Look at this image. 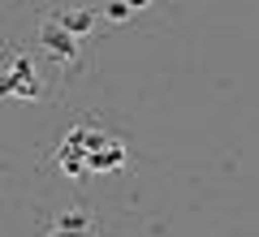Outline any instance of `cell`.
Returning <instances> with one entry per match:
<instances>
[{
  "label": "cell",
  "mask_w": 259,
  "mask_h": 237,
  "mask_svg": "<svg viewBox=\"0 0 259 237\" xmlns=\"http://www.w3.org/2000/svg\"><path fill=\"white\" fill-rule=\"evenodd\" d=\"M95 143H100V134H91V129H69V138H65L61 151H56L61 173H69V177L91 173V147Z\"/></svg>",
  "instance_id": "1"
},
{
  "label": "cell",
  "mask_w": 259,
  "mask_h": 237,
  "mask_svg": "<svg viewBox=\"0 0 259 237\" xmlns=\"http://www.w3.org/2000/svg\"><path fill=\"white\" fill-rule=\"evenodd\" d=\"M0 91L13 95V100H35L39 95V73H35V65H30V56H13L9 61V73H5Z\"/></svg>",
  "instance_id": "2"
},
{
  "label": "cell",
  "mask_w": 259,
  "mask_h": 237,
  "mask_svg": "<svg viewBox=\"0 0 259 237\" xmlns=\"http://www.w3.org/2000/svg\"><path fill=\"white\" fill-rule=\"evenodd\" d=\"M39 43H44L56 61H65V65L78 61V35H74V30H65L61 22H44V26H39Z\"/></svg>",
  "instance_id": "3"
},
{
  "label": "cell",
  "mask_w": 259,
  "mask_h": 237,
  "mask_svg": "<svg viewBox=\"0 0 259 237\" xmlns=\"http://www.w3.org/2000/svg\"><path fill=\"white\" fill-rule=\"evenodd\" d=\"M125 164V147L117 143V138L100 134V143L91 147V173H112V168Z\"/></svg>",
  "instance_id": "4"
},
{
  "label": "cell",
  "mask_w": 259,
  "mask_h": 237,
  "mask_svg": "<svg viewBox=\"0 0 259 237\" xmlns=\"http://www.w3.org/2000/svg\"><path fill=\"white\" fill-rule=\"evenodd\" d=\"M48 237H87V216H82V211H65L61 224H56Z\"/></svg>",
  "instance_id": "5"
},
{
  "label": "cell",
  "mask_w": 259,
  "mask_h": 237,
  "mask_svg": "<svg viewBox=\"0 0 259 237\" xmlns=\"http://www.w3.org/2000/svg\"><path fill=\"white\" fill-rule=\"evenodd\" d=\"M56 22H61L65 30H74V35L82 39L87 30H91V22H95V13H91V9H78V13H61V18H56Z\"/></svg>",
  "instance_id": "6"
},
{
  "label": "cell",
  "mask_w": 259,
  "mask_h": 237,
  "mask_svg": "<svg viewBox=\"0 0 259 237\" xmlns=\"http://www.w3.org/2000/svg\"><path fill=\"white\" fill-rule=\"evenodd\" d=\"M130 9H134V5H125V0H112V5H108V18H130Z\"/></svg>",
  "instance_id": "7"
}]
</instances>
